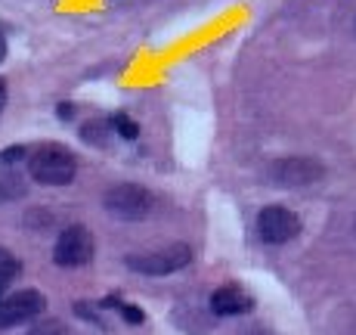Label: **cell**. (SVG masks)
I'll list each match as a JSON object with an SVG mask.
<instances>
[{
    "label": "cell",
    "instance_id": "6da1fadb",
    "mask_svg": "<svg viewBox=\"0 0 356 335\" xmlns=\"http://www.w3.org/2000/svg\"><path fill=\"white\" fill-rule=\"evenodd\" d=\"M29 171L40 187H68L78 174V159L65 146H40L31 153Z\"/></svg>",
    "mask_w": 356,
    "mask_h": 335
},
{
    "label": "cell",
    "instance_id": "7a4b0ae2",
    "mask_svg": "<svg viewBox=\"0 0 356 335\" xmlns=\"http://www.w3.org/2000/svg\"><path fill=\"white\" fill-rule=\"evenodd\" d=\"M102 208L118 221H146L155 208V196L140 183H118L102 196Z\"/></svg>",
    "mask_w": 356,
    "mask_h": 335
},
{
    "label": "cell",
    "instance_id": "3957f363",
    "mask_svg": "<svg viewBox=\"0 0 356 335\" xmlns=\"http://www.w3.org/2000/svg\"><path fill=\"white\" fill-rule=\"evenodd\" d=\"M266 177H270L276 187L285 189H300V187H313L325 177V165L313 155H285V159H276L270 168H266Z\"/></svg>",
    "mask_w": 356,
    "mask_h": 335
},
{
    "label": "cell",
    "instance_id": "277c9868",
    "mask_svg": "<svg viewBox=\"0 0 356 335\" xmlns=\"http://www.w3.org/2000/svg\"><path fill=\"white\" fill-rule=\"evenodd\" d=\"M193 261V249L189 245H168L161 251H149V255H134L127 258V267L143 273V276H168V273L183 270Z\"/></svg>",
    "mask_w": 356,
    "mask_h": 335
},
{
    "label": "cell",
    "instance_id": "5b68a950",
    "mask_svg": "<svg viewBox=\"0 0 356 335\" xmlns=\"http://www.w3.org/2000/svg\"><path fill=\"white\" fill-rule=\"evenodd\" d=\"M300 233V217L282 205H266L257 215V236L266 245H285Z\"/></svg>",
    "mask_w": 356,
    "mask_h": 335
},
{
    "label": "cell",
    "instance_id": "8992f818",
    "mask_svg": "<svg viewBox=\"0 0 356 335\" xmlns=\"http://www.w3.org/2000/svg\"><path fill=\"white\" fill-rule=\"evenodd\" d=\"M93 258V236L87 227L74 224V227H65L56 239V249H53V261L59 267H84Z\"/></svg>",
    "mask_w": 356,
    "mask_h": 335
},
{
    "label": "cell",
    "instance_id": "52a82bcc",
    "mask_svg": "<svg viewBox=\"0 0 356 335\" xmlns=\"http://www.w3.org/2000/svg\"><path fill=\"white\" fill-rule=\"evenodd\" d=\"M47 307V298L38 289H22L13 292L0 302V329H13V326L31 323L34 317H40Z\"/></svg>",
    "mask_w": 356,
    "mask_h": 335
},
{
    "label": "cell",
    "instance_id": "ba28073f",
    "mask_svg": "<svg viewBox=\"0 0 356 335\" xmlns=\"http://www.w3.org/2000/svg\"><path fill=\"white\" fill-rule=\"evenodd\" d=\"M208 304L214 317H238V313L254 311V298L248 292H242L238 286H220V289H214Z\"/></svg>",
    "mask_w": 356,
    "mask_h": 335
},
{
    "label": "cell",
    "instance_id": "9c48e42d",
    "mask_svg": "<svg viewBox=\"0 0 356 335\" xmlns=\"http://www.w3.org/2000/svg\"><path fill=\"white\" fill-rule=\"evenodd\" d=\"M29 193V183L16 174H0V205L3 202H16V199H25Z\"/></svg>",
    "mask_w": 356,
    "mask_h": 335
},
{
    "label": "cell",
    "instance_id": "30bf717a",
    "mask_svg": "<svg viewBox=\"0 0 356 335\" xmlns=\"http://www.w3.org/2000/svg\"><path fill=\"white\" fill-rule=\"evenodd\" d=\"M108 127H112L121 140H136V137H140V125H136L127 112H115L112 118H108Z\"/></svg>",
    "mask_w": 356,
    "mask_h": 335
},
{
    "label": "cell",
    "instance_id": "8fae6325",
    "mask_svg": "<svg viewBox=\"0 0 356 335\" xmlns=\"http://www.w3.org/2000/svg\"><path fill=\"white\" fill-rule=\"evenodd\" d=\"M19 276V261L10 249H0V292Z\"/></svg>",
    "mask_w": 356,
    "mask_h": 335
},
{
    "label": "cell",
    "instance_id": "7c38bea8",
    "mask_svg": "<svg viewBox=\"0 0 356 335\" xmlns=\"http://www.w3.org/2000/svg\"><path fill=\"white\" fill-rule=\"evenodd\" d=\"M108 131H112V127H108L106 121H87V125L81 127V137H84L87 143H93V146H108Z\"/></svg>",
    "mask_w": 356,
    "mask_h": 335
},
{
    "label": "cell",
    "instance_id": "4fadbf2b",
    "mask_svg": "<svg viewBox=\"0 0 356 335\" xmlns=\"http://www.w3.org/2000/svg\"><path fill=\"white\" fill-rule=\"evenodd\" d=\"M102 307H118L121 311V317L127 320V323H143V311L140 307H134V304H121V302H115V298H108V302H102Z\"/></svg>",
    "mask_w": 356,
    "mask_h": 335
},
{
    "label": "cell",
    "instance_id": "5bb4252c",
    "mask_svg": "<svg viewBox=\"0 0 356 335\" xmlns=\"http://www.w3.org/2000/svg\"><path fill=\"white\" fill-rule=\"evenodd\" d=\"M29 335H68V329L59 320H44V323H38V326H31V332Z\"/></svg>",
    "mask_w": 356,
    "mask_h": 335
},
{
    "label": "cell",
    "instance_id": "9a60e30c",
    "mask_svg": "<svg viewBox=\"0 0 356 335\" xmlns=\"http://www.w3.org/2000/svg\"><path fill=\"white\" fill-rule=\"evenodd\" d=\"M22 155H25V146H10L0 153V165H16Z\"/></svg>",
    "mask_w": 356,
    "mask_h": 335
},
{
    "label": "cell",
    "instance_id": "2e32d148",
    "mask_svg": "<svg viewBox=\"0 0 356 335\" xmlns=\"http://www.w3.org/2000/svg\"><path fill=\"white\" fill-rule=\"evenodd\" d=\"M56 115H59L63 121L74 118V102H59V106H56Z\"/></svg>",
    "mask_w": 356,
    "mask_h": 335
},
{
    "label": "cell",
    "instance_id": "e0dca14e",
    "mask_svg": "<svg viewBox=\"0 0 356 335\" xmlns=\"http://www.w3.org/2000/svg\"><path fill=\"white\" fill-rule=\"evenodd\" d=\"M3 102H6V81L0 78V106H3Z\"/></svg>",
    "mask_w": 356,
    "mask_h": 335
},
{
    "label": "cell",
    "instance_id": "ac0fdd59",
    "mask_svg": "<svg viewBox=\"0 0 356 335\" xmlns=\"http://www.w3.org/2000/svg\"><path fill=\"white\" fill-rule=\"evenodd\" d=\"M6 56V44H3V38H0V59Z\"/></svg>",
    "mask_w": 356,
    "mask_h": 335
},
{
    "label": "cell",
    "instance_id": "d6986e66",
    "mask_svg": "<svg viewBox=\"0 0 356 335\" xmlns=\"http://www.w3.org/2000/svg\"><path fill=\"white\" fill-rule=\"evenodd\" d=\"M353 230H356V221H353Z\"/></svg>",
    "mask_w": 356,
    "mask_h": 335
}]
</instances>
